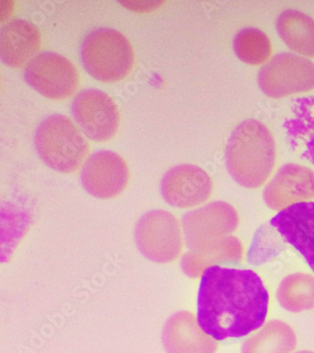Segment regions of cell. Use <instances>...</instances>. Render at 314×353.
<instances>
[{
    "instance_id": "obj_5",
    "label": "cell",
    "mask_w": 314,
    "mask_h": 353,
    "mask_svg": "<svg viewBox=\"0 0 314 353\" xmlns=\"http://www.w3.org/2000/svg\"><path fill=\"white\" fill-rule=\"evenodd\" d=\"M135 239L144 256L158 264L176 261L184 249L179 221L166 210L146 213L136 225Z\"/></svg>"
},
{
    "instance_id": "obj_1",
    "label": "cell",
    "mask_w": 314,
    "mask_h": 353,
    "mask_svg": "<svg viewBox=\"0 0 314 353\" xmlns=\"http://www.w3.org/2000/svg\"><path fill=\"white\" fill-rule=\"evenodd\" d=\"M268 309V291L253 270L215 265L202 275L197 319L216 341L241 339L261 328Z\"/></svg>"
},
{
    "instance_id": "obj_18",
    "label": "cell",
    "mask_w": 314,
    "mask_h": 353,
    "mask_svg": "<svg viewBox=\"0 0 314 353\" xmlns=\"http://www.w3.org/2000/svg\"><path fill=\"white\" fill-rule=\"evenodd\" d=\"M275 28L291 50L305 58H314L313 18L304 12L288 10L277 17Z\"/></svg>"
},
{
    "instance_id": "obj_23",
    "label": "cell",
    "mask_w": 314,
    "mask_h": 353,
    "mask_svg": "<svg viewBox=\"0 0 314 353\" xmlns=\"http://www.w3.org/2000/svg\"><path fill=\"white\" fill-rule=\"evenodd\" d=\"M295 353H314V352H311V350H300V352H297Z\"/></svg>"
},
{
    "instance_id": "obj_14",
    "label": "cell",
    "mask_w": 314,
    "mask_h": 353,
    "mask_svg": "<svg viewBox=\"0 0 314 353\" xmlns=\"http://www.w3.org/2000/svg\"><path fill=\"white\" fill-rule=\"evenodd\" d=\"M167 353H216V340L203 332L194 314L180 311L167 321L163 332Z\"/></svg>"
},
{
    "instance_id": "obj_10",
    "label": "cell",
    "mask_w": 314,
    "mask_h": 353,
    "mask_svg": "<svg viewBox=\"0 0 314 353\" xmlns=\"http://www.w3.org/2000/svg\"><path fill=\"white\" fill-rule=\"evenodd\" d=\"M81 184L92 197L112 199L126 190L130 171L125 159L110 150L92 154L82 166Z\"/></svg>"
},
{
    "instance_id": "obj_8",
    "label": "cell",
    "mask_w": 314,
    "mask_h": 353,
    "mask_svg": "<svg viewBox=\"0 0 314 353\" xmlns=\"http://www.w3.org/2000/svg\"><path fill=\"white\" fill-rule=\"evenodd\" d=\"M239 223L238 211L222 201L190 211L182 218L185 241L192 250L206 248L230 236Z\"/></svg>"
},
{
    "instance_id": "obj_22",
    "label": "cell",
    "mask_w": 314,
    "mask_h": 353,
    "mask_svg": "<svg viewBox=\"0 0 314 353\" xmlns=\"http://www.w3.org/2000/svg\"><path fill=\"white\" fill-rule=\"evenodd\" d=\"M121 3L136 12H151L158 9L164 3V1H121Z\"/></svg>"
},
{
    "instance_id": "obj_3",
    "label": "cell",
    "mask_w": 314,
    "mask_h": 353,
    "mask_svg": "<svg viewBox=\"0 0 314 353\" xmlns=\"http://www.w3.org/2000/svg\"><path fill=\"white\" fill-rule=\"evenodd\" d=\"M36 152L50 168L61 174H73L86 161L88 141L79 125L63 114L48 116L35 135Z\"/></svg>"
},
{
    "instance_id": "obj_12",
    "label": "cell",
    "mask_w": 314,
    "mask_h": 353,
    "mask_svg": "<svg viewBox=\"0 0 314 353\" xmlns=\"http://www.w3.org/2000/svg\"><path fill=\"white\" fill-rule=\"evenodd\" d=\"M264 198L273 210L314 200V172L302 165H284L265 188Z\"/></svg>"
},
{
    "instance_id": "obj_20",
    "label": "cell",
    "mask_w": 314,
    "mask_h": 353,
    "mask_svg": "<svg viewBox=\"0 0 314 353\" xmlns=\"http://www.w3.org/2000/svg\"><path fill=\"white\" fill-rule=\"evenodd\" d=\"M277 301L285 310L302 313L314 308V277L307 273H293L282 281Z\"/></svg>"
},
{
    "instance_id": "obj_4",
    "label": "cell",
    "mask_w": 314,
    "mask_h": 353,
    "mask_svg": "<svg viewBox=\"0 0 314 353\" xmlns=\"http://www.w3.org/2000/svg\"><path fill=\"white\" fill-rule=\"evenodd\" d=\"M81 59L85 70L103 83H117L130 74L135 51L122 33L112 28H97L82 42Z\"/></svg>"
},
{
    "instance_id": "obj_19",
    "label": "cell",
    "mask_w": 314,
    "mask_h": 353,
    "mask_svg": "<svg viewBox=\"0 0 314 353\" xmlns=\"http://www.w3.org/2000/svg\"><path fill=\"white\" fill-rule=\"evenodd\" d=\"M297 345V334L292 326L282 321H271L244 342L242 353H292Z\"/></svg>"
},
{
    "instance_id": "obj_15",
    "label": "cell",
    "mask_w": 314,
    "mask_h": 353,
    "mask_svg": "<svg viewBox=\"0 0 314 353\" xmlns=\"http://www.w3.org/2000/svg\"><path fill=\"white\" fill-rule=\"evenodd\" d=\"M42 45V34L32 23L23 19L12 20L2 28L0 55L7 66L20 68L38 52Z\"/></svg>"
},
{
    "instance_id": "obj_21",
    "label": "cell",
    "mask_w": 314,
    "mask_h": 353,
    "mask_svg": "<svg viewBox=\"0 0 314 353\" xmlns=\"http://www.w3.org/2000/svg\"><path fill=\"white\" fill-rule=\"evenodd\" d=\"M233 48L237 58L249 65H262L272 55L271 41L259 28L241 30L234 39Z\"/></svg>"
},
{
    "instance_id": "obj_11",
    "label": "cell",
    "mask_w": 314,
    "mask_h": 353,
    "mask_svg": "<svg viewBox=\"0 0 314 353\" xmlns=\"http://www.w3.org/2000/svg\"><path fill=\"white\" fill-rule=\"evenodd\" d=\"M213 192L212 177L199 166L180 164L170 169L161 181V196L171 207L192 208L207 202Z\"/></svg>"
},
{
    "instance_id": "obj_9",
    "label": "cell",
    "mask_w": 314,
    "mask_h": 353,
    "mask_svg": "<svg viewBox=\"0 0 314 353\" xmlns=\"http://www.w3.org/2000/svg\"><path fill=\"white\" fill-rule=\"evenodd\" d=\"M72 114L84 135L96 143H106L117 135L120 113L117 103L106 92L87 89L75 97Z\"/></svg>"
},
{
    "instance_id": "obj_6",
    "label": "cell",
    "mask_w": 314,
    "mask_h": 353,
    "mask_svg": "<svg viewBox=\"0 0 314 353\" xmlns=\"http://www.w3.org/2000/svg\"><path fill=\"white\" fill-rule=\"evenodd\" d=\"M24 79L35 92L54 101L68 99L79 85L78 69L68 58L55 52L33 57L25 66Z\"/></svg>"
},
{
    "instance_id": "obj_13",
    "label": "cell",
    "mask_w": 314,
    "mask_h": 353,
    "mask_svg": "<svg viewBox=\"0 0 314 353\" xmlns=\"http://www.w3.org/2000/svg\"><path fill=\"white\" fill-rule=\"evenodd\" d=\"M271 225L302 254L314 272V201L280 211L272 219Z\"/></svg>"
},
{
    "instance_id": "obj_16",
    "label": "cell",
    "mask_w": 314,
    "mask_h": 353,
    "mask_svg": "<svg viewBox=\"0 0 314 353\" xmlns=\"http://www.w3.org/2000/svg\"><path fill=\"white\" fill-rule=\"evenodd\" d=\"M283 126L292 150L314 165V97L295 100Z\"/></svg>"
},
{
    "instance_id": "obj_17",
    "label": "cell",
    "mask_w": 314,
    "mask_h": 353,
    "mask_svg": "<svg viewBox=\"0 0 314 353\" xmlns=\"http://www.w3.org/2000/svg\"><path fill=\"white\" fill-rule=\"evenodd\" d=\"M243 257L244 246L240 239L228 236L206 248L188 252L182 259L181 266L188 276L197 278L208 268L215 266L219 263H239Z\"/></svg>"
},
{
    "instance_id": "obj_7",
    "label": "cell",
    "mask_w": 314,
    "mask_h": 353,
    "mask_svg": "<svg viewBox=\"0 0 314 353\" xmlns=\"http://www.w3.org/2000/svg\"><path fill=\"white\" fill-rule=\"evenodd\" d=\"M258 83L272 98L305 94L314 90V63L297 54H279L259 72Z\"/></svg>"
},
{
    "instance_id": "obj_2",
    "label": "cell",
    "mask_w": 314,
    "mask_h": 353,
    "mask_svg": "<svg viewBox=\"0 0 314 353\" xmlns=\"http://www.w3.org/2000/svg\"><path fill=\"white\" fill-rule=\"evenodd\" d=\"M275 161L274 136L264 123L246 120L231 133L226 150V168L242 187H262L271 176Z\"/></svg>"
}]
</instances>
